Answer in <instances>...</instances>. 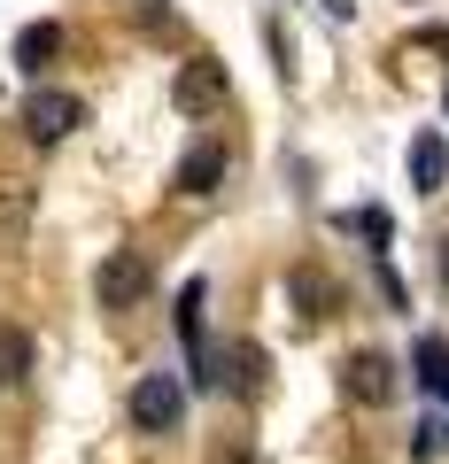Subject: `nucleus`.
Here are the masks:
<instances>
[{
	"label": "nucleus",
	"mask_w": 449,
	"mask_h": 464,
	"mask_svg": "<svg viewBox=\"0 0 449 464\" xmlns=\"http://www.w3.org/2000/svg\"><path fill=\"white\" fill-rule=\"evenodd\" d=\"M349 225H356V232H365L372 248H387V232H395V225H387V209H356V217H349Z\"/></svg>",
	"instance_id": "15"
},
{
	"label": "nucleus",
	"mask_w": 449,
	"mask_h": 464,
	"mask_svg": "<svg viewBox=\"0 0 449 464\" xmlns=\"http://www.w3.org/2000/svg\"><path fill=\"white\" fill-rule=\"evenodd\" d=\"M85 124V101L78 93H63V85H39L32 101H24V132L39 140V148H54V140H70Z\"/></svg>",
	"instance_id": "2"
},
{
	"label": "nucleus",
	"mask_w": 449,
	"mask_h": 464,
	"mask_svg": "<svg viewBox=\"0 0 449 464\" xmlns=\"http://www.w3.org/2000/svg\"><path fill=\"white\" fill-rule=\"evenodd\" d=\"M442 179H449V140L442 132H418L411 140V186H418V194H442Z\"/></svg>",
	"instance_id": "8"
},
{
	"label": "nucleus",
	"mask_w": 449,
	"mask_h": 464,
	"mask_svg": "<svg viewBox=\"0 0 449 464\" xmlns=\"http://www.w3.org/2000/svg\"><path fill=\"white\" fill-rule=\"evenodd\" d=\"M442 279H449V240H442Z\"/></svg>",
	"instance_id": "17"
},
{
	"label": "nucleus",
	"mask_w": 449,
	"mask_h": 464,
	"mask_svg": "<svg viewBox=\"0 0 449 464\" xmlns=\"http://www.w3.org/2000/svg\"><path fill=\"white\" fill-rule=\"evenodd\" d=\"M32 209H39V186H0V248H24V232H32Z\"/></svg>",
	"instance_id": "6"
},
{
	"label": "nucleus",
	"mask_w": 449,
	"mask_h": 464,
	"mask_svg": "<svg viewBox=\"0 0 449 464\" xmlns=\"http://www.w3.org/2000/svg\"><path fill=\"white\" fill-rule=\"evenodd\" d=\"M341 387H349V395L365 402V411H380V402L395 395V364H387L380 348H356V356H349V372H341Z\"/></svg>",
	"instance_id": "5"
},
{
	"label": "nucleus",
	"mask_w": 449,
	"mask_h": 464,
	"mask_svg": "<svg viewBox=\"0 0 449 464\" xmlns=\"http://www.w3.org/2000/svg\"><path fill=\"white\" fill-rule=\"evenodd\" d=\"M179 418H186V387L171 380V372H148V380L132 387V426L140 433H179Z\"/></svg>",
	"instance_id": "3"
},
{
	"label": "nucleus",
	"mask_w": 449,
	"mask_h": 464,
	"mask_svg": "<svg viewBox=\"0 0 449 464\" xmlns=\"http://www.w3.org/2000/svg\"><path fill=\"white\" fill-rule=\"evenodd\" d=\"M442 449H449V426H442V418H418V426H411V457H418V464H434Z\"/></svg>",
	"instance_id": "13"
},
{
	"label": "nucleus",
	"mask_w": 449,
	"mask_h": 464,
	"mask_svg": "<svg viewBox=\"0 0 449 464\" xmlns=\"http://www.w3.org/2000/svg\"><path fill=\"white\" fill-rule=\"evenodd\" d=\"M54 54H63V24H24V32H16V63L32 70V78L54 63Z\"/></svg>",
	"instance_id": "10"
},
{
	"label": "nucleus",
	"mask_w": 449,
	"mask_h": 464,
	"mask_svg": "<svg viewBox=\"0 0 449 464\" xmlns=\"http://www.w3.org/2000/svg\"><path fill=\"white\" fill-rule=\"evenodd\" d=\"M32 364H39L32 333H24V325H0V387H24V380H32Z\"/></svg>",
	"instance_id": "9"
},
{
	"label": "nucleus",
	"mask_w": 449,
	"mask_h": 464,
	"mask_svg": "<svg viewBox=\"0 0 449 464\" xmlns=\"http://www.w3.org/2000/svg\"><path fill=\"white\" fill-rule=\"evenodd\" d=\"M326 8H333V16H349V0H326Z\"/></svg>",
	"instance_id": "16"
},
{
	"label": "nucleus",
	"mask_w": 449,
	"mask_h": 464,
	"mask_svg": "<svg viewBox=\"0 0 449 464\" xmlns=\"http://www.w3.org/2000/svg\"><path fill=\"white\" fill-rule=\"evenodd\" d=\"M225 101H233V78H225V63H217V54L179 63V78H171V109H179V116H217Z\"/></svg>",
	"instance_id": "1"
},
{
	"label": "nucleus",
	"mask_w": 449,
	"mask_h": 464,
	"mask_svg": "<svg viewBox=\"0 0 449 464\" xmlns=\"http://www.w3.org/2000/svg\"><path fill=\"white\" fill-rule=\"evenodd\" d=\"M411 364H418V387L449 402V341H434V333H426V341L411 348Z\"/></svg>",
	"instance_id": "12"
},
{
	"label": "nucleus",
	"mask_w": 449,
	"mask_h": 464,
	"mask_svg": "<svg viewBox=\"0 0 449 464\" xmlns=\"http://www.w3.org/2000/svg\"><path fill=\"white\" fill-rule=\"evenodd\" d=\"M140 295H148V256H140V248H117L109 264H101V310H132Z\"/></svg>",
	"instance_id": "4"
},
{
	"label": "nucleus",
	"mask_w": 449,
	"mask_h": 464,
	"mask_svg": "<svg viewBox=\"0 0 449 464\" xmlns=\"http://www.w3.org/2000/svg\"><path fill=\"white\" fill-rule=\"evenodd\" d=\"M295 302H302V317H326V279L317 271H295Z\"/></svg>",
	"instance_id": "14"
},
{
	"label": "nucleus",
	"mask_w": 449,
	"mask_h": 464,
	"mask_svg": "<svg viewBox=\"0 0 449 464\" xmlns=\"http://www.w3.org/2000/svg\"><path fill=\"white\" fill-rule=\"evenodd\" d=\"M217 179H225V148L217 140H201V148H186V163H179V194H217Z\"/></svg>",
	"instance_id": "7"
},
{
	"label": "nucleus",
	"mask_w": 449,
	"mask_h": 464,
	"mask_svg": "<svg viewBox=\"0 0 449 464\" xmlns=\"http://www.w3.org/2000/svg\"><path fill=\"white\" fill-rule=\"evenodd\" d=\"M217 387H233V395H256V387H264V348H249V341H240L233 356L217 364Z\"/></svg>",
	"instance_id": "11"
}]
</instances>
